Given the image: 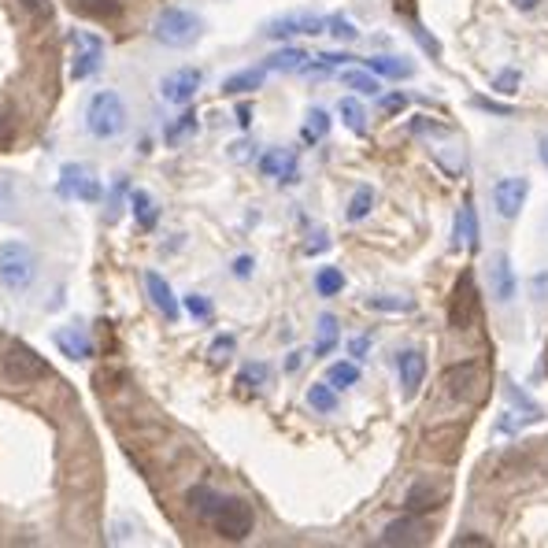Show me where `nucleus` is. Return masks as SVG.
Segmentation results:
<instances>
[{
	"instance_id": "nucleus-8",
	"label": "nucleus",
	"mask_w": 548,
	"mask_h": 548,
	"mask_svg": "<svg viewBox=\"0 0 548 548\" xmlns=\"http://www.w3.org/2000/svg\"><path fill=\"white\" fill-rule=\"evenodd\" d=\"M489 293L497 304H512L515 297V270H512L508 252H492L489 259Z\"/></svg>"
},
{
	"instance_id": "nucleus-3",
	"label": "nucleus",
	"mask_w": 548,
	"mask_h": 548,
	"mask_svg": "<svg viewBox=\"0 0 548 548\" xmlns=\"http://www.w3.org/2000/svg\"><path fill=\"white\" fill-rule=\"evenodd\" d=\"M152 34H156L159 45H167V48H189V45L200 41L204 23H200V15H193V12H186V8H167V12L156 19Z\"/></svg>"
},
{
	"instance_id": "nucleus-24",
	"label": "nucleus",
	"mask_w": 548,
	"mask_h": 548,
	"mask_svg": "<svg viewBox=\"0 0 548 548\" xmlns=\"http://www.w3.org/2000/svg\"><path fill=\"white\" fill-rule=\"evenodd\" d=\"M130 208H134V218H137V227H141V230H152V227H156L159 211H156V200H152L148 193L137 189V193L130 197Z\"/></svg>"
},
{
	"instance_id": "nucleus-7",
	"label": "nucleus",
	"mask_w": 548,
	"mask_h": 548,
	"mask_svg": "<svg viewBox=\"0 0 548 548\" xmlns=\"http://www.w3.org/2000/svg\"><path fill=\"white\" fill-rule=\"evenodd\" d=\"M482 386V367L478 363H456L445 370V393L456 401H474Z\"/></svg>"
},
{
	"instance_id": "nucleus-13",
	"label": "nucleus",
	"mask_w": 548,
	"mask_h": 548,
	"mask_svg": "<svg viewBox=\"0 0 548 548\" xmlns=\"http://www.w3.org/2000/svg\"><path fill=\"white\" fill-rule=\"evenodd\" d=\"M449 319H452L456 330H467V326L474 322V282H471V274H463L460 286H456V297H452Z\"/></svg>"
},
{
	"instance_id": "nucleus-34",
	"label": "nucleus",
	"mask_w": 548,
	"mask_h": 548,
	"mask_svg": "<svg viewBox=\"0 0 548 548\" xmlns=\"http://www.w3.org/2000/svg\"><path fill=\"white\" fill-rule=\"evenodd\" d=\"M370 204H374V189H370V186H360V189L352 193V204H349V218H352V223H360V218L370 215Z\"/></svg>"
},
{
	"instance_id": "nucleus-18",
	"label": "nucleus",
	"mask_w": 548,
	"mask_h": 548,
	"mask_svg": "<svg viewBox=\"0 0 548 548\" xmlns=\"http://www.w3.org/2000/svg\"><path fill=\"white\" fill-rule=\"evenodd\" d=\"M218 492L211 489V485H193L189 492H186V508L197 515V519H204V523H211V515H215V508H218Z\"/></svg>"
},
{
	"instance_id": "nucleus-46",
	"label": "nucleus",
	"mask_w": 548,
	"mask_h": 548,
	"mask_svg": "<svg viewBox=\"0 0 548 548\" xmlns=\"http://www.w3.org/2000/svg\"><path fill=\"white\" fill-rule=\"evenodd\" d=\"M234 274H238V279H249V274H252V256H238L234 259Z\"/></svg>"
},
{
	"instance_id": "nucleus-11",
	"label": "nucleus",
	"mask_w": 548,
	"mask_h": 548,
	"mask_svg": "<svg viewBox=\"0 0 548 548\" xmlns=\"http://www.w3.org/2000/svg\"><path fill=\"white\" fill-rule=\"evenodd\" d=\"M60 193L64 197H78V200H100L104 189L96 178H89L86 167H78V163H67V167L60 171Z\"/></svg>"
},
{
	"instance_id": "nucleus-2",
	"label": "nucleus",
	"mask_w": 548,
	"mask_h": 548,
	"mask_svg": "<svg viewBox=\"0 0 548 548\" xmlns=\"http://www.w3.org/2000/svg\"><path fill=\"white\" fill-rule=\"evenodd\" d=\"M41 378H48V363H45L34 349L12 341V345L5 349V356H0V381H5V386H12V390H23V386H34V381H41Z\"/></svg>"
},
{
	"instance_id": "nucleus-30",
	"label": "nucleus",
	"mask_w": 548,
	"mask_h": 548,
	"mask_svg": "<svg viewBox=\"0 0 548 548\" xmlns=\"http://www.w3.org/2000/svg\"><path fill=\"white\" fill-rule=\"evenodd\" d=\"M334 345H338V319H334V315H322V319H319V345H315V356L334 352Z\"/></svg>"
},
{
	"instance_id": "nucleus-21",
	"label": "nucleus",
	"mask_w": 548,
	"mask_h": 548,
	"mask_svg": "<svg viewBox=\"0 0 548 548\" xmlns=\"http://www.w3.org/2000/svg\"><path fill=\"white\" fill-rule=\"evenodd\" d=\"M308 67V52L304 48H282L274 52V56H267V71H304Z\"/></svg>"
},
{
	"instance_id": "nucleus-22",
	"label": "nucleus",
	"mask_w": 548,
	"mask_h": 548,
	"mask_svg": "<svg viewBox=\"0 0 548 548\" xmlns=\"http://www.w3.org/2000/svg\"><path fill=\"white\" fill-rule=\"evenodd\" d=\"M456 245L478 249V218H474V208H471V204H463L460 215H456Z\"/></svg>"
},
{
	"instance_id": "nucleus-52",
	"label": "nucleus",
	"mask_w": 548,
	"mask_h": 548,
	"mask_svg": "<svg viewBox=\"0 0 548 548\" xmlns=\"http://www.w3.org/2000/svg\"><path fill=\"white\" fill-rule=\"evenodd\" d=\"M326 241H322V234H315V241H308V252H319Z\"/></svg>"
},
{
	"instance_id": "nucleus-42",
	"label": "nucleus",
	"mask_w": 548,
	"mask_h": 548,
	"mask_svg": "<svg viewBox=\"0 0 548 548\" xmlns=\"http://www.w3.org/2000/svg\"><path fill=\"white\" fill-rule=\"evenodd\" d=\"M497 89L501 93H515L519 89V71H501L497 75Z\"/></svg>"
},
{
	"instance_id": "nucleus-19",
	"label": "nucleus",
	"mask_w": 548,
	"mask_h": 548,
	"mask_svg": "<svg viewBox=\"0 0 548 548\" xmlns=\"http://www.w3.org/2000/svg\"><path fill=\"white\" fill-rule=\"evenodd\" d=\"M75 41L86 48L78 64H75V78H89L100 71V37H86V34H75Z\"/></svg>"
},
{
	"instance_id": "nucleus-15",
	"label": "nucleus",
	"mask_w": 548,
	"mask_h": 548,
	"mask_svg": "<svg viewBox=\"0 0 548 548\" xmlns=\"http://www.w3.org/2000/svg\"><path fill=\"white\" fill-rule=\"evenodd\" d=\"M378 541L381 544H419V541H426V523H419V519H397V523H390L386 530H381Z\"/></svg>"
},
{
	"instance_id": "nucleus-31",
	"label": "nucleus",
	"mask_w": 548,
	"mask_h": 548,
	"mask_svg": "<svg viewBox=\"0 0 548 548\" xmlns=\"http://www.w3.org/2000/svg\"><path fill=\"white\" fill-rule=\"evenodd\" d=\"M338 112H341V119H345V127L352 130V134H363L367 130V112L352 100V96H345L341 104H338Z\"/></svg>"
},
{
	"instance_id": "nucleus-6",
	"label": "nucleus",
	"mask_w": 548,
	"mask_h": 548,
	"mask_svg": "<svg viewBox=\"0 0 548 548\" xmlns=\"http://www.w3.org/2000/svg\"><path fill=\"white\" fill-rule=\"evenodd\" d=\"M326 30V19L322 15H311V12H297V15H279L267 23V37L274 41H286V37H297V34H322Z\"/></svg>"
},
{
	"instance_id": "nucleus-20",
	"label": "nucleus",
	"mask_w": 548,
	"mask_h": 548,
	"mask_svg": "<svg viewBox=\"0 0 548 548\" xmlns=\"http://www.w3.org/2000/svg\"><path fill=\"white\" fill-rule=\"evenodd\" d=\"M56 345L71 356V360H86L93 349H89V338L82 334V326H67V330H60L56 334Z\"/></svg>"
},
{
	"instance_id": "nucleus-25",
	"label": "nucleus",
	"mask_w": 548,
	"mask_h": 548,
	"mask_svg": "<svg viewBox=\"0 0 548 548\" xmlns=\"http://www.w3.org/2000/svg\"><path fill=\"white\" fill-rule=\"evenodd\" d=\"M75 12H82L89 19H116L119 0H75Z\"/></svg>"
},
{
	"instance_id": "nucleus-29",
	"label": "nucleus",
	"mask_w": 548,
	"mask_h": 548,
	"mask_svg": "<svg viewBox=\"0 0 548 548\" xmlns=\"http://www.w3.org/2000/svg\"><path fill=\"white\" fill-rule=\"evenodd\" d=\"M315 289H319L322 297H338V293L345 289V274H341L338 267H322L319 279H315Z\"/></svg>"
},
{
	"instance_id": "nucleus-23",
	"label": "nucleus",
	"mask_w": 548,
	"mask_h": 548,
	"mask_svg": "<svg viewBox=\"0 0 548 548\" xmlns=\"http://www.w3.org/2000/svg\"><path fill=\"white\" fill-rule=\"evenodd\" d=\"M367 71L381 75V78H408L411 75V64L408 60H397V56H370L367 60Z\"/></svg>"
},
{
	"instance_id": "nucleus-1",
	"label": "nucleus",
	"mask_w": 548,
	"mask_h": 548,
	"mask_svg": "<svg viewBox=\"0 0 548 548\" xmlns=\"http://www.w3.org/2000/svg\"><path fill=\"white\" fill-rule=\"evenodd\" d=\"M86 127L93 137L107 141V137H119L127 130V104L116 89H100L93 100H89V116H86Z\"/></svg>"
},
{
	"instance_id": "nucleus-5",
	"label": "nucleus",
	"mask_w": 548,
	"mask_h": 548,
	"mask_svg": "<svg viewBox=\"0 0 548 548\" xmlns=\"http://www.w3.org/2000/svg\"><path fill=\"white\" fill-rule=\"evenodd\" d=\"M211 526L227 541H245L252 533V526H256V512H252V504H245L238 497H223L218 508H215V515H211Z\"/></svg>"
},
{
	"instance_id": "nucleus-50",
	"label": "nucleus",
	"mask_w": 548,
	"mask_h": 548,
	"mask_svg": "<svg viewBox=\"0 0 548 548\" xmlns=\"http://www.w3.org/2000/svg\"><path fill=\"white\" fill-rule=\"evenodd\" d=\"M230 349H234V341H230V338H218V341H215V352H218V356L230 352Z\"/></svg>"
},
{
	"instance_id": "nucleus-51",
	"label": "nucleus",
	"mask_w": 548,
	"mask_h": 548,
	"mask_svg": "<svg viewBox=\"0 0 548 548\" xmlns=\"http://www.w3.org/2000/svg\"><path fill=\"white\" fill-rule=\"evenodd\" d=\"M512 5H515L519 12H533V8H537V0H512Z\"/></svg>"
},
{
	"instance_id": "nucleus-47",
	"label": "nucleus",
	"mask_w": 548,
	"mask_h": 548,
	"mask_svg": "<svg viewBox=\"0 0 548 548\" xmlns=\"http://www.w3.org/2000/svg\"><path fill=\"white\" fill-rule=\"evenodd\" d=\"M408 100L397 93V96H386V100H381V107H386V112H401V107H404Z\"/></svg>"
},
{
	"instance_id": "nucleus-41",
	"label": "nucleus",
	"mask_w": 548,
	"mask_h": 548,
	"mask_svg": "<svg viewBox=\"0 0 548 548\" xmlns=\"http://www.w3.org/2000/svg\"><path fill=\"white\" fill-rule=\"evenodd\" d=\"M186 308L193 319H211V300H204V297H186Z\"/></svg>"
},
{
	"instance_id": "nucleus-53",
	"label": "nucleus",
	"mask_w": 548,
	"mask_h": 548,
	"mask_svg": "<svg viewBox=\"0 0 548 548\" xmlns=\"http://www.w3.org/2000/svg\"><path fill=\"white\" fill-rule=\"evenodd\" d=\"M249 116H252L249 107H238V123H241V127H249Z\"/></svg>"
},
{
	"instance_id": "nucleus-10",
	"label": "nucleus",
	"mask_w": 548,
	"mask_h": 548,
	"mask_svg": "<svg viewBox=\"0 0 548 548\" xmlns=\"http://www.w3.org/2000/svg\"><path fill=\"white\" fill-rule=\"evenodd\" d=\"M526 197H530V182L526 178H501L497 186H492V204H497V211L504 218H515L523 211Z\"/></svg>"
},
{
	"instance_id": "nucleus-38",
	"label": "nucleus",
	"mask_w": 548,
	"mask_h": 548,
	"mask_svg": "<svg viewBox=\"0 0 548 548\" xmlns=\"http://www.w3.org/2000/svg\"><path fill=\"white\" fill-rule=\"evenodd\" d=\"M193 130H197V116H193V112H186L178 123H171V127H167V141H171V145H178V141H182V137H189Z\"/></svg>"
},
{
	"instance_id": "nucleus-36",
	"label": "nucleus",
	"mask_w": 548,
	"mask_h": 548,
	"mask_svg": "<svg viewBox=\"0 0 548 548\" xmlns=\"http://www.w3.org/2000/svg\"><path fill=\"white\" fill-rule=\"evenodd\" d=\"M19 8H23L30 19H37V23H48L52 15H56V8H52V0H19Z\"/></svg>"
},
{
	"instance_id": "nucleus-48",
	"label": "nucleus",
	"mask_w": 548,
	"mask_h": 548,
	"mask_svg": "<svg viewBox=\"0 0 548 548\" xmlns=\"http://www.w3.org/2000/svg\"><path fill=\"white\" fill-rule=\"evenodd\" d=\"M537 159H541V163H544V167H548V134H544V137L537 141Z\"/></svg>"
},
{
	"instance_id": "nucleus-35",
	"label": "nucleus",
	"mask_w": 548,
	"mask_h": 548,
	"mask_svg": "<svg viewBox=\"0 0 548 548\" xmlns=\"http://www.w3.org/2000/svg\"><path fill=\"white\" fill-rule=\"evenodd\" d=\"M267 378H270V367H267V363H245L241 374H238V381H241V386H249V390L267 386Z\"/></svg>"
},
{
	"instance_id": "nucleus-37",
	"label": "nucleus",
	"mask_w": 548,
	"mask_h": 548,
	"mask_svg": "<svg viewBox=\"0 0 548 548\" xmlns=\"http://www.w3.org/2000/svg\"><path fill=\"white\" fill-rule=\"evenodd\" d=\"M326 34H334L338 41H356L360 37V30L345 19V15H334V19H326Z\"/></svg>"
},
{
	"instance_id": "nucleus-28",
	"label": "nucleus",
	"mask_w": 548,
	"mask_h": 548,
	"mask_svg": "<svg viewBox=\"0 0 548 548\" xmlns=\"http://www.w3.org/2000/svg\"><path fill=\"white\" fill-rule=\"evenodd\" d=\"M263 86V71H238V75H230L227 82H223V89L227 93H252V89H259Z\"/></svg>"
},
{
	"instance_id": "nucleus-45",
	"label": "nucleus",
	"mask_w": 548,
	"mask_h": 548,
	"mask_svg": "<svg viewBox=\"0 0 548 548\" xmlns=\"http://www.w3.org/2000/svg\"><path fill=\"white\" fill-rule=\"evenodd\" d=\"M367 349H370V338H352V341H349V352H352L356 360H363Z\"/></svg>"
},
{
	"instance_id": "nucleus-12",
	"label": "nucleus",
	"mask_w": 548,
	"mask_h": 548,
	"mask_svg": "<svg viewBox=\"0 0 548 548\" xmlns=\"http://www.w3.org/2000/svg\"><path fill=\"white\" fill-rule=\"evenodd\" d=\"M397 370H401V386H404V397H415L419 386H422V378H426V356L408 349L397 356Z\"/></svg>"
},
{
	"instance_id": "nucleus-40",
	"label": "nucleus",
	"mask_w": 548,
	"mask_h": 548,
	"mask_svg": "<svg viewBox=\"0 0 548 548\" xmlns=\"http://www.w3.org/2000/svg\"><path fill=\"white\" fill-rule=\"evenodd\" d=\"M0 215L15 218V193H12V186H5V182H0Z\"/></svg>"
},
{
	"instance_id": "nucleus-43",
	"label": "nucleus",
	"mask_w": 548,
	"mask_h": 548,
	"mask_svg": "<svg viewBox=\"0 0 548 548\" xmlns=\"http://www.w3.org/2000/svg\"><path fill=\"white\" fill-rule=\"evenodd\" d=\"M530 289H533V297H537V300H548V270L533 274V282H530Z\"/></svg>"
},
{
	"instance_id": "nucleus-32",
	"label": "nucleus",
	"mask_w": 548,
	"mask_h": 548,
	"mask_svg": "<svg viewBox=\"0 0 548 548\" xmlns=\"http://www.w3.org/2000/svg\"><path fill=\"white\" fill-rule=\"evenodd\" d=\"M326 381H330L334 390H349V386H356V381H360V367L356 363H334L330 374H326Z\"/></svg>"
},
{
	"instance_id": "nucleus-9",
	"label": "nucleus",
	"mask_w": 548,
	"mask_h": 548,
	"mask_svg": "<svg viewBox=\"0 0 548 548\" xmlns=\"http://www.w3.org/2000/svg\"><path fill=\"white\" fill-rule=\"evenodd\" d=\"M197 89H200V71L197 67H178L159 82L163 100H171V104H189L197 96Z\"/></svg>"
},
{
	"instance_id": "nucleus-54",
	"label": "nucleus",
	"mask_w": 548,
	"mask_h": 548,
	"mask_svg": "<svg viewBox=\"0 0 548 548\" xmlns=\"http://www.w3.org/2000/svg\"><path fill=\"white\" fill-rule=\"evenodd\" d=\"M541 227H544V234H548V211H544V218H541Z\"/></svg>"
},
{
	"instance_id": "nucleus-4",
	"label": "nucleus",
	"mask_w": 548,
	"mask_h": 548,
	"mask_svg": "<svg viewBox=\"0 0 548 548\" xmlns=\"http://www.w3.org/2000/svg\"><path fill=\"white\" fill-rule=\"evenodd\" d=\"M37 274V263H34V252L19 241H5L0 245V282L8 289H26Z\"/></svg>"
},
{
	"instance_id": "nucleus-26",
	"label": "nucleus",
	"mask_w": 548,
	"mask_h": 548,
	"mask_svg": "<svg viewBox=\"0 0 548 548\" xmlns=\"http://www.w3.org/2000/svg\"><path fill=\"white\" fill-rule=\"evenodd\" d=\"M326 134H330V116H326L322 107H311V112H308V123H304V141L315 145V141H322Z\"/></svg>"
},
{
	"instance_id": "nucleus-16",
	"label": "nucleus",
	"mask_w": 548,
	"mask_h": 548,
	"mask_svg": "<svg viewBox=\"0 0 548 548\" xmlns=\"http://www.w3.org/2000/svg\"><path fill=\"white\" fill-rule=\"evenodd\" d=\"M145 289H148V297H152V304L159 308V315H163V319H171V322L178 319V300H175L171 286L163 282L156 270H148V274H145Z\"/></svg>"
},
{
	"instance_id": "nucleus-49",
	"label": "nucleus",
	"mask_w": 548,
	"mask_h": 548,
	"mask_svg": "<svg viewBox=\"0 0 548 548\" xmlns=\"http://www.w3.org/2000/svg\"><path fill=\"white\" fill-rule=\"evenodd\" d=\"M456 544H489L485 537H474V533H463V537H456Z\"/></svg>"
},
{
	"instance_id": "nucleus-44",
	"label": "nucleus",
	"mask_w": 548,
	"mask_h": 548,
	"mask_svg": "<svg viewBox=\"0 0 548 548\" xmlns=\"http://www.w3.org/2000/svg\"><path fill=\"white\" fill-rule=\"evenodd\" d=\"M474 104H478V107H485V112H497V116H512V107H508V104H497V100H485V96H478Z\"/></svg>"
},
{
	"instance_id": "nucleus-14",
	"label": "nucleus",
	"mask_w": 548,
	"mask_h": 548,
	"mask_svg": "<svg viewBox=\"0 0 548 548\" xmlns=\"http://www.w3.org/2000/svg\"><path fill=\"white\" fill-rule=\"evenodd\" d=\"M259 171L267 178H279V182H293L297 178V156L286 152V148H270L263 159H259Z\"/></svg>"
},
{
	"instance_id": "nucleus-39",
	"label": "nucleus",
	"mask_w": 548,
	"mask_h": 548,
	"mask_svg": "<svg viewBox=\"0 0 548 548\" xmlns=\"http://www.w3.org/2000/svg\"><path fill=\"white\" fill-rule=\"evenodd\" d=\"M367 304L378 308V311H411V308H415L411 300H397V297H370Z\"/></svg>"
},
{
	"instance_id": "nucleus-17",
	"label": "nucleus",
	"mask_w": 548,
	"mask_h": 548,
	"mask_svg": "<svg viewBox=\"0 0 548 548\" xmlns=\"http://www.w3.org/2000/svg\"><path fill=\"white\" fill-rule=\"evenodd\" d=\"M441 497H445V489H441V485L415 482V485L408 489V497H404V508H408L411 515H419V512H430V508H437V504H441Z\"/></svg>"
},
{
	"instance_id": "nucleus-33",
	"label": "nucleus",
	"mask_w": 548,
	"mask_h": 548,
	"mask_svg": "<svg viewBox=\"0 0 548 548\" xmlns=\"http://www.w3.org/2000/svg\"><path fill=\"white\" fill-rule=\"evenodd\" d=\"M341 82L349 86V89H356V93H367V96H374L381 86H378V78L370 75V71H345L341 75Z\"/></svg>"
},
{
	"instance_id": "nucleus-27",
	"label": "nucleus",
	"mask_w": 548,
	"mask_h": 548,
	"mask_svg": "<svg viewBox=\"0 0 548 548\" xmlns=\"http://www.w3.org/2000/svg\"><path fill=\"white\" fill-rule=\"evenodd\" d=\"M308 404L315 408V411H334L338 408V393H334V386H330V381H319V386H311L308 390Z\"/></svg>"
}]
</instances>
